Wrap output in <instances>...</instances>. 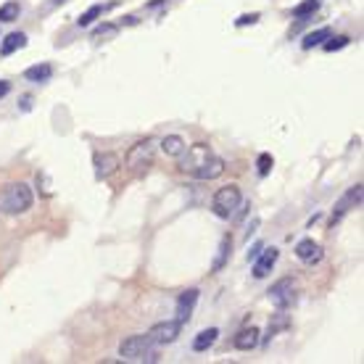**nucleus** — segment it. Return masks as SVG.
Returning a JSON list of instances; mask_svg holds the SVG:
<instances>
[{"label":"nucleus","instance_id":"obj_1","mask_svg":"<svg viewBox=\"0 0 364 364\" xmlns=\"http://www.w3.org/2000/svg\"><path fill=\"white\" fill-rule=\"evenodd\" d=\"M32 206V190L24 182H8L0 188V212L3 214H24Z\"/></svg>","mask_w":364,"mask_h":364},{"label":"nucleus","instance_id":"obj_2","mask_svg":"<svg viewBox=\"0 0 364 364\" xmlns=\"http://www.w3.org/2000/svg\"><path fill=\"white\" fill-rule=\"evenodd\" d=\"M119 356L124 362H159V351L151 335H130L119 346Z\"/></svg>","mask_w":364,"mask_h":364},{"label":"nucleus","instance_id":"obj_3","mask_svg":"<svg viewBox=\"0 0 364 364\" xmlns=\"http://www.w3.org/2000/svg\"><path fill=\"white\" fill-rule=\"evenodd\" d=\"M156 145L159 142L153 140V138H142V140L135 142L130 148V153H127V169L135 174L145 172L153 164V159H156Z\"/></svg>","mask_w":364,"mask_h":364},{"label":"nucleus","instance_id":"obj_4","mask_svg":"<svg viewBox=\"0 0 364 364\" xmlns=\"http://www.w3.org/2000/svg\"><path fill=\"white\" fill-rule=\"evenodd\" d=\"M241 188L238 185H224L219 190L214 193V201H212V209L217 217H222V219H230L238 209H241Z\"/></svg>","mask_w":364,"mask_h":364},{"label":"nucleus","instance_id":"obj_5","mask_svg":"<svg viewBox=\"0 0 364 364\" xmlns=\"http://www.w3.org/2000/svg\"><path fill=\"white\" fill-rule=\"evenodd\" d=\"M212 156H214V153H212V148H209L206 142H195V145H190V148L185 145V151H182L177 159H180V169H182V172L193 174V177H195V174L201 172L203 164L209 162Z\"/></svg>","mask_w":364,"mask_h":364},{"label":"nucleus","instance_id":"obj_6","mask_svg":"<svg viewBox=\"0 0 364 364\" xmlns=\"http://www.w3.org/2000/svg\"><path fill=\"white\" fill-rule=\"evenodd\" d=\"M293 298H296V283L291 277H283V280H277V283L269 288V301H272L277 309L291 306Z\"/></svg>","mask_w":364,"mask_h":364},{"label":"nucleus","instance_id":"obj_7","mask_svg":"<svg viewBox=\"0 0 364 364\" xmlns=\"http://www.w3.org/2000/svg\"><path fill=\"white\" fill-rule=\"evenodd\" d=\"M180 327H182V322H177V320H169V322L153 324L151 330H148V335H151V341L156 346H166V344H174V341H177Z\"/></svg>","mask_w":364,"mask_h":364},{"label":"nucleus","instance_id":"obj_8","mask_svg":"<svg viewBox=\"0 0 364 364\" xmlns=\"http://www.w3.org/2000/svg\"><path fill=\"white\" fill-rule=\"evenodd\" d=\"M362 193H364V188L362 185H354V188H351V190L346 193L344 198H341V201L335 203V209H333V219H330V222H341V219H344V214L346 212H351V209H356V206H359V203H362Z\"/></svg>","mask_w":364,"mask_h":364},{"label":"nucleus","instance_id":"obj_9","mask_svg":"<svg viewBox=\"0 0 364 364\" xmlns=\"http://www.w3.org/2000/svg\"><path fill=\"white\" fill-rule=\"evenodd\" d=\"M92 166H95V177L98 180H106V177H111L116 169L121 166L119 156L116 153H95V159H92Z\"/></svg>","mask_w":364,"mask_h":364},{"label":"nucleus","instance_id":"obj_10","mask_svg":"<svg viewBox=\"0 0 364 364\" xmlns=\"http://www.w3.org/2000/svg\"><path fill=\"white\" fill-rule=\"evenodd\" d=\"M277 256H280V251H277V248H267V251L262 248V253L253 259V262H256V264H253V277H259V280H262V277H267V274L272 272V267H274V262H277Z\"/></svg>","mask_w":364,"mask_h":364},{"label":"nucleus","instance_id":"obj_11","mask_svg":"<svg viewBox=\"0 0 364 364\" xmlns=\"http://www.w3.org/2000/svg\"><path fill=\"white\" fill-rule=\"evenodd\" d=\"M195 301H198V291H195V288H190V291H185V293L180 296V301H177V322L185 324L190 320Z\"/></svg>","mask_w":364,"mask_h":364},{"label":"nucleus","instance_id":"obj_12","mask_svg":"<svg viewBox=\"0 0 364 364\" xmlns=\"http://www.w3.org/2000/svg\"><path fill=\"white\" fill-rule=\"evenodd\" d=\"M256 344H259V330H256V327H245V330H241L233 341V346L238 351H251Z\"/></svg>","mask_w":364,"mask_h":364},{"label":"nucleus","instance_id":"obj_13","mask_svg":"<svg viewBox=\"0 0 364 364\" xmlns=\"http://www.w3.org/2000/svg\"><path fill=\"white\" fill-rule=\"evenodd\" d=\"M296 256H298L301 262H320V259H322V248L314 241H301L296 245Z\"/></svg>","mask_w":364,"mask_h":364},{"label":"nucleus","instance_id":"obj_14","mask_svg":"<svg viewBox=\"0 0 364 364\" xmlns=\"http://www.w3.org/2000/svg\"><path fill=\"white\" fill-rule=\"evenodd\" d=\"M224 174V162L219 159V156H212L209 162L201 166V172L195 174L198 180H217V177H222Z\"/></svg>","mask_w":364,"mask_h":364},{"label":"nucleus","instance_id":"obj_15","mask_svg":"<svg viewBox=\"0 0 364 364\" xmlns=\"http://www.w3.org/2000/svg\"><path fill=\"white\" fill-rule=\"evenodd\" d=\"M24 45H27V35H21V32H11L8 37L3 40V45H0V53H3V56H11V53L21 51Z\"/></svg>","mask_w":364,"mask_h":364},{"label":"nucleus","instance_id":"obj_16","mask_svg":"<svg viewBox=\"0 0 364 364\" xmlns=\"http://www.w3.org/2000/svg\"><path fill=\"white\" fill-rule=\"evenodd\" d=\"M217 335H219V330H217V327H209V330L198 333V335H195V341H193V351H206L209 346H214Z\"/></svg>","mask_w":364,"mask_h":364},{"label":"nucleus","instance_id":"obj_17","mask_svg":"<svg viewBox=\"0 0 364 364\" xmlns=\"http://www.w3.org/2000/svg\"><path fill=\"white\" fill-rule=\"evenodd\" d=\"M53 74V66L51 63H37V66H30V69L24 71V77L32 82H48Z\"/></svg>","mask_w":364,"mask_h":364},{"label":"nucleus","instance_id":"obj_18","mask_svg":"<svg viewBox=\"0 0 364 364\" xmlns=\"http://www.w3.org/2000/svg\"><path fill=\"white\" fill-rule=\"evenodd\" d=\"M162 151L166 156H180L185 151V140H182L180 135H169V138H164L162 140Z\"/></svg>","mask_w":364,"mask_h":364},{"label":"nucleus","instance_id":"obj_19","mask_svg":"<svg viewBox=\"0 0 364 364\" xmlns=\"http://www.w3.org/2000/svg\"><path fill=\"white\" fill-rule=\"evenodd\" d=\"M330 37V30H317V32H309L306 37H303V51H312V48H317V45H322L324 40Z\"/></svg>","mask_w":364,"mask_h":364},{"label":"nucleus","instance_id":"obj_20","mask_svg":"<svg viewBox=\"0 0 364 364\" xmlns=\"http://www.w3.org/2000/svg\"><path fill=\"white\" fill-rule=\"evenodd\" d=\"M230 245H233V241H230V238H222V243H219V253H217V259H214V272H219L224 267L227 253H230Z\"/></svg>","mask_w":364,"mask_h":364},{"label":"nucleus","instance_id":"obj_21","mask_svg":"<svg viewBox=\"0 0 364 364\" xmlns=\"http://www.w3.org/2000/svg\"><path fill=\"white\" fill-rule=\"evenodd\" d=\"M317 8H320V0H303L301 6H296L293 16H298L301 21H306V16H309V13H314Z\"/></svg>","mask_w":364,"mask_h":364},{"label":"nucleus","instance_id":"obj_22","mask_svg":"<svg viewBox=\"0 0 364 364\" xmlns=\"http://www.w3.org/2000/svg\"><path fill=\"white\" fill-rule=\"evenodd\" d=\"M103 11H106L103 6H92V8H87V11H85V13L80 16V19H77V24H80V27H90L92 21L98 19Z\"/></svg>","mask_w":364,"mask_h":364},{"label":"nucleus","instance_id":"obj_23","mask_svg":"<svg viewBox=\"0 0 364 364\" xmlns=\"http://www.w3.org/2000/svg\"><path fill=\"white\" fill-rule=\"evenodd\" d=\"M19 13H21V6H19V3H6V6H0V21L19 19Z\"/></svg>","mask_w":364,"mask_h":364},{"label":"nucleus","instance_id":"obj_24","mask_svg":"<svg viewBox=\"0 0 364 364\" xmlns=\"http://www.w3.org/2000/svg\"><path fill=\"white\" fill-rule=\"evenodd\" d=\"M116 32H119L116 24H101L98 30H92V37L95 40H101V37H116Z\"/></svg>","mask_w":364,"mask_h":364},{"label":"nucleus","instance_id":"obj_25","mask_svg":"<svg viewBox=\"0 0 364 364\" xmlns=\"http://www.w3.org/2000/svg\"><path fill=\"white\" fill-rule=\"evenodd\" d=\"M327 40H330V37H327ZM322 45H324V51H327V53L341 51V48H346V45H348V37H333L330 42H322Z\"/></svg>","mask_w":364,"mask_h":364},{"label":"nucleus","instance_id":"obj_26","mask_svg":"<svg viewBox=\"0 0 364 364\" xmlns=\"http://www.w3.org/2000/svg\"><path fill=\"white\" fill-rule=\"evenodd\" d=\"M269 169H272V156H269V153H262V156H259V174H269Z\"/></svg>","mask_w":364,"mask_h":364},{"label":"nucleus","instance_id":"obj_27","mask_svg":"<svg viewBox=\"0 0 364 364\" xmlns=\"http://www.w3.org/2000/svg\"><path fill=\"white\" fill-rule=\"evenodd\" d=\"M37 185H42V195H53V190H51V180H48V174H45V172L37 174Z\"/></svg>","mask_w":364,"mask_h":364},{"label":"nucleus","instance_id":"obj_28","mask_svg":"<svg viewBox=\"0 0 364 364\" xmlns=\"http://www.w3.org/2000/svg\"><path fill=\"white\" fill-rule=\"evenodd\" d=\"M256 21H259V13H245V16H241L235 24H238V27H245V24H256Z\"/></svg>","mask_w":364,"mask_h":364},{"label":"nucleus","instance_id":"obj_29","mask_svg":"<svg viewBox=\"0 0 364 364\" xmlns=\"http://www.w3.org/2000/svg\"><path fill=\"white\" fill-rule=\"evenodd\" d=\"M262 248H264L262 243H256V245H253L251 251H248V259H251V262H253V259H256V256H259V253H262Z\"/></svg>","mask_w":364,"mask_h":364},{"label":"nucleus","instance_id":"obj_30","mask_svg":"<svg viewBox=\"0 0 364 364\" xmlns=\"http://www.w3.org/2000/svg\"><path fill=\"white\" fill-rule=\"evenodd\" d=\"M30 109H32V98L24 95V98H21V111H30Z\"/></svg>","mask_w":364,"mask_h":364},{"label":"nucleus","instance_id":"obj_31","mask_svg":"<svg viewBox=\"0 0 364 364\" xmlns=\"http://www.w3.org/2000/svg\"><path fill=\"white\" fill-rule=\"evenodd\" d=\"M8 90H11V85L6 80H0V98H3V95H8Z\"/></svg>","mask_w":364,"mask_h":364}]
</instances>
